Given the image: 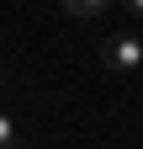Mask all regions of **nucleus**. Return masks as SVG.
<instances>
[{
	"label": "nucleus",
	"mask_w": 143,
	"mask_h": 149,
	"mask_svg": "<svg viewBox=\"0 0 143 149\" xmlns=\"http://www.w3.org/2000/svg\"><path fill=\"white\" fill-rule=\"evenodd\" d=\"M106 6H117V0H64V11H69V16H80V22H96Z\"/></svg>",
	"instance_id": "f03ea898"
},
{
	"label": "nucleus",
	"mask_w": 143,
	"mask_h": 149,
	"mask_svg": "<svg viewBox=\"0 0 143 149\" xmlns=\"http://www.w3.org/2000/svg\"><path fill=\"white\" fill-rule=\"evenodd\" d=\"M122 6H127V11H133V16H143V0H122Z\"/></svg>",
	"instance_id": "20e7f679"
},
{
	"label": "nucleus",
	"mask_w": 143,
	"mask_h": 149,
	"mask_svg": "<svg viewBox=\"0 0 143 149\" xmlns=\"http://www.w3.org/2000/svg\"><path fill=\"white\" fill-rule=\"evenodd\" d=\"M101 64L111 69V74H133L138 64H143V43L133 32H117V37H106L101 43Z\"/></svg>",
	"instance_id": "f257e3e1"
},
{
	"label": "nucleus",
	"mask_w": 143,
	"mask_h": 149,
	"mask_svg": "<svg viewBox=\"0 0 143 149\" xmlns=\"http://www.w3.org/2000/svg\"><path fill=\"white\" fill-rule=\"evenodd\" d=\"M0 149H16V117L0 112Z\"/></svg>",
	"instance_id": "7ed1b4c3"
}]
</instances>
